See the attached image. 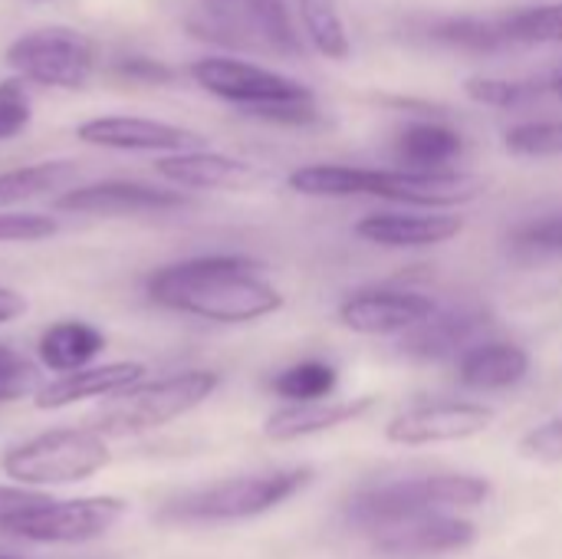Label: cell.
Listing matches in <instances>:
<instances>
[{
  "label": "cell",
  "instance_id": "9c48e42d",
  "mask_svg": "<svg viewBox=\"0 0 562 559\" xmlns=\"http://www.w3.org/2000/svg\"><path fill=\"white\" fill-rule=\"evenodd\" d=\"M125 511L128 504L119 497H46L36 511H30L10 527V537H23L33 544H86L109 534L125 517Z\"/></svg>",
  "mask_w": 562,
  "mask_h": 559
},
{
  "label": "cell",
  "instance_id": "4fadbf2b",
  "mask_svg": "<svg viewBox=\"0 0 562 559\" xmlns=\"http://www.w3.org/2000/svg\"><path fill=\"white\" fill-rule=\"evenodd\" d=\"M188 198L171 188H151L142 181H95L63 191L53 208L66 214H102V217H122V214H165L184 208Z\"/></svg>",
  "mask_w": 562,
  "mask_h": 559
},
{
  "label": "cell",
  "instance_id": "ac0fdd59",
  "mask_svg": "<svg viewBox=\"0 0 562 559\" xmlns=\"http://www.w3.org/2000/svg\"><path fill=\"white\" fill-rule=\"evenodd\" d=\"M464 231L458 214H369L356 234L382 247H435Z\"/></svg>",
  "mask_w": 562,
  "mask_h": 559
},
{
  "label": "cell",
  "instance_id": "4316f807",
  "mask_svg": "<svg viewBox=\"0 0 562 559\" xmlns=\"http://www.w3.org/2000/svg\"><path fill=\"white\" fill-rule=\"evenodd\" d=\"M339 376L329 362H296L290 369H283L270 389L286 399L290 405H303V402H326L336 389Z\"/></svg>",
  "mask_w": 562,
  "mask_h": 559
},
{
  "label": "cell",
  "instance_id": "ba28073f",
  "mask_svg": "<svg viewBox=\"0 0 562 559\" xmlns=\"http://www.w3.org/2000/svg\"><path fill=\"white\" fill-rule=\"evenodd\" d=\"M191 79L204 92L231 105H240L247 115L313 99L310 86L283 72H273L267 66H257L250 59H237V56H201L198 63H191Z\"/></svg>",
  "mask_w": 562,
  "mask_h": 559
},
{
  "label": "cell",
  "instance_id": "7a4b0ae2",
  "mask_svg": "<svg viewBox=\"0 0 562 559\" xmlns=\"http://www.w3.org/2000/svg\"><path fill=\"white\" fill-rule=\"evenodd\" d=\"M290 188L310 198H385L418 208H458L481 194V181L461 171H382L356 165H306L290 175Z\"/></svg>",
  "mask_w": 562,
  "mask_h": 559
},
{
  "label": "cell",
  "instance_id": "d4e9b609",
  "mask_svg": "<svg viewBox=\"0 0 562 559\" xmlns=\"http://www.w3.org/2000/svg\"><path fill=\"white\" fill-rule=\"evenodd\" d=\"M507 49L514 46H547L562 43V3H540L501 13Z\"/></svg>",
  "mask_w": 562,
  "mask_h": 559
},
{
  "label": "cell",
  "instance_id": "83f0119b",
  "mask_svg": "<svg viewBox=\"0 0 562 559\" xmlns=\"http://www.w3.org/2000/svg\"><path fill=\"white\" fill-rule=\"evenodd\" d=\"M40 389H43V372L10 346H0V402L30 399Z\"/></svg>",
  "mask_w": 562,
  "mask_h": 559
},
{
  "label": "cell",
  "instance_id": "e575fe53",
  "mask_svg": "<svg viewBox=\"0 0 562 559\" xmlns=\"http://www.w3.org/2000/svg\"><path fill=\"white\" fill-rule=\"evenodd\" d=\"M247 10L270 30V33H286V16H283V0H244Z\"/></svg>",
  "mask_w": 562,
  "mask_h": 559
},
{
  "label": "cell",
  "instance_id": "7402d4cb",
  "mask_svg": "<svg viewBox=\"0 0 562 559\" xmlns=\"http://www.w3.org/2000/svg\"><path fill=\"white\" fill-rule=\"evenodd\" d=\"M105 349V336L89 323H56L40 336V359L53 372H79Z\"/></svg>",
  "mask_w": 562,
  "mask_h": 559
},
{
  "label": "cell",
  "instance_id": "9a60e30c",
  "mask_svg": "<svg viewBox=\"0 0 562 559\" xmlns=\"http://www.w3.org/2000/svg\"><path fill=\"white\" fill-rule=\"evenodd\" d=\"M155 171L181 188H201V191H244L260 181V171L240 158L217 155V152H178L155 161Z\"/></svg>",
  "mask_w": 562,
  "mask_h": 559
},
{
  "label": "cell",
  "instance_id": "d590c367",
  "mask_svg": "<svg viewBox=\"0 0 562 559\" xmlns=\"http://www.w3.org/2000/svg\"><path fill=\"white\" fill-rule=\"evenodd\" d=\"M119 69H122L125 76H132V79H145V82H168V79H171V69H168V66L151 63V59H138V56L122 59V63H119Z\"/></svg>",
  "mask_w": 562,
  "mask_h": 559
},
{
  "label": "cell",
  "instance_id": "cb8c5ba5",
  "mask_svg": "<svg viewBox=\"0 0 562 559\" xmlns=\"http://www.w3.org/2000/svg\"><path fill=\"white\" fill-rule=\"evenodd\" d=\"M464 92L491 109H524L530 102H540L543 96H553V76H524V79L474 76L464 82Z\"/></svg>",
  "mask_w": 562,
  "mask_h": 559
},
{
  "label": "cell",
  "instance_id": "f35d334b",
  "mask_svg": "<svg viewBox=\"0 0 562 559\" xmlns=\"http://www.w3.org/2000/svg\"><path fill=\"white\" fill-rule=\"evenodd\" d=\"M0 559H10V557H0Z\"/></svg>",
  "mask_w": 562,
  "mask_h": 559
},
{
  "label": "cell",
  "instance_id": "8992f818",
  "mask_svg": "<svg viewBox=\"0 0 562 559\" xmlns=\"http://www.w3.org/2000/svg\"><path fill=\"white\" fill-rule=\"evenodd\" d=\"M217 385H221L217 372H207V369L178 372V376H168V379H158L151 385L125 392L122 402L115 409L102 412L99 425H89V428L102 438L138 435V432L168 425L171 418L188 415L191 409L207 402Z\"/></svg>",
  "mask_w": 562,
  "mask_h": 559
},
{
  "label": "cell",
  "instance_id": "8d00e7d4",
  "mask_svg": "<svg viewBox=\"0 0 562 559\" xmlns=\"http://www.w3.org/2000/svg\"><path fill=\"white\" fill-rule=\"evenodd\" d=\"M23 310H26L23 297H20V293H13V290H7V287H0V323L16 320Z\"/></svg>",
  "mask_w": 562,
  "mask_h": 559
},
{
  "label": "cell",
  "instance_id": "6da1fadb",
  "mask_svg": "<svg viewBox=\"0 0 562 559\" xmlns=\"http://www.w3.org/2000/svg\"><path fill=\"white\" fill-rule=\"evenodd\" d=\"M151 303L211 323H254L283 306L280 290L244 257H194L155 270L145 283Z\"/></svg>",
  "mask_w": 562,
  "mask_h": 559
},
{
  "label": "cell",
  "instance_id": "484cf974",
  "mask_svg": "<svg viewBox=\"0 0 562 559\" xmlns=\"http://www.w3.org/2000/svg\"><path fill=\"white\" fill-rule=\"evenodd\" d=\"M296 3H300V20H303L310 43L326 59H346L349 56V33H346L339 0H296Z\"/></svg>",
  "mask_w": 562,
  "mask_h": 559
},
{
  "label": "cell",
  "instance_id": "5b68a950",
  "mask_svg": "<svg viewBox=\"0 0 562 559\" xmlns=\"http://www.w3.org/2000/svg\"><path fill=\"white\" fill-rule=\"evenodd\" d=\"M105 465V438L92 428H53L3 455V474L30 488L86 481Z\"/></svg>",
  "mask_w": 562,
  "mask_h": 559
},
{
  "label": "cell",
  "instance_id": "f1b7e54d",
  "mask_svg": "<svg viewBox=\"0 0 562 559\" xmlns=\"http://www.w3.org/2000/svg\"><path fill=\"white\" fill-rule=\"evenodd\" d=\"M507 148L524 158H553L562 155V122H527L507 132Z\"/></svg>",
  "mask_w": 562,
  "mask_h": 559
},
{
  "label": "cell",
  "instance_id": "74e56055",
  "mask_svg": "<svg viewBox=\"0 0 562 559\" xmlns=\"http://www.w3.org/2000/svg\"><path fill=\"white\" fill-rule=\"evenodd\" d=\"M553 96L562 102V69L560 72H553Z\"/></svg>",
  "mask_w": 562,
  "mask_h": 559
},
{
  "label": "cell",
  "instance_id": "5bb4252c",
  "mask_svg": "<svg viewBox=\"0 0 562 559\" xmlns=\"http://www.w3.org/2000/svg\"><path fill=\"white\" fill-rule=\"evenodd\" d=\"M438 306L425 293L412 290H362L339 306L346 329L362 336H405Z\"/></svg>",
  "mask_w": 562,
  "mask_h": 559
},
{
  "label": "cell",
  "instance_id": "30bf717a",
  "mask_svg": "<svg viewBox=\"0 0 562 559\" xmlns=\"http://www.w3.org/2000/svg\"><path fill=\"white\" fill-rule=\"evenodd\" d=\"M76 138L95 148H115V152H198L204 148V135L161 122L145 115H99L76 128Z\"/></svg>",
  "mask_w": 562,
  "mask_h": 559
},
{
  "label": "cell",
  "instance_id": "52a82bcc",
  "mask_svg": "<svg viewBox=\"0 0 562 559\" xmlns=\"http://www.w3.org/2000/svg\"><path fill=\"white\" fill-rule=\"evenodd\" d=\"M7 66L46 89H82L95 72V43L72 26H36L20 33L7 53Z\"/></svg>",
  "mask_w": 562,
  "mask_h": 559
},
{
  "label": "cell",
  "instance_id": "44dd1931",
  "mask_svg": "<svg viewBox=\"0 0 562 559\" xmlns=\"http://www.w3.org/2000/svg\"><path fill=\"white\" fill-rule=\"evenodd\" d=\"M464 152V138L441 122H415L395 138V155L405 171H451Z\"/></svg>",
  "mask_w": 562,
  "mask_h": 559
},
{
  "label": "cell",
  "instance_id": "4dcf8cb0",
  "mask_svg": "<svg viewBox=\"0 0 562 559\" xmlns=\"http://www.w3.org/2000/svg\"><path fill=\"white\" fill-rule=\"evenodd\" d=\"M520 451L524 458L540 461V465H562V415L527 432L520 441Z\"/></svg>",
  "mask_w": 562,
  "mask_h": 559
},
{
  "label": "cell",
  "instance_id": "3957f363",
  "mask_svg": "<svg viewBox=\"0 0 562 559\" xmlns=\"http://www.w3.org/2000/svg\"><path fill=\"white\" fill-rule=\"evenodd\" d=\"M491 497V484L474 474H431L415 481L379 484L359 491L349 501V521L366 534H385L392 527L441 517L451 511L477 507Z\"/></svg>",
  "mask_w": 562,
  "mask_h": 559
},
{
  "label": "cell",
  "instance_id": "e0dca14e",
  "mask_svg": "<svg viewBox=\"0 0 562 559\" xmlns=\"http://www.w3.org/2000/svg\"><path fill=\"white\" fill-rule=\"evenodd\" d=\"M145 379L142 362H109V366H89L79 372H66L43 385L36 392V409H66L82 399L99 395H125Z\"/></svg>",
  "mask_w": 562,
  "mask_h": 559
},
{
  "label": "cell",
  "instance_id": "2e32d148",
  "mask_svg": "<svg viewBox=\"0 0 562 559\" xmlns=\"http://www.w3.org/2000/svg\"><path fill=\"white\" fill-rule=\"evenodd\" d=\"M474 540H477V527L471 521L441 514V517H425L392 527L375 537V547L385 557H441V554H461Z\"/></svg>",
  "mask_w": 562,
  "mask_h": 559
},
{
  "label": "cell",
  "instance_id": "836d02e7",
  "mask_svg": "<svg viewBox=\"0 0 562 559\" xmlns=\"http://www.w3.org/2000/svg\"><path fill=\"white\" fill-rule=\"evenodd\" d=\"M517 244L530 247V250H550V254H560L562 250V214L553 217H543V221H533L527 227L517 231Z\"/></svg>",
  "mask_w": 562,
  "mask_h": 559
},
{
  "label": "cell",
  "instance_id": "f546056e",
  "mask_svg": "<svg viewBox=\"0 0 562 559\" xmlns=\"http://www.w3.org/2000/svg\"><path fill=\"white\" fill-rule=\"evenodd\" d=\"M30 125V99L20 79L0 82V142L20 135Z\"/></svg>",
  "mask_w": 562,
  "mask_h": 559
},
{
  "label": "cell",
  "instance_id": "1f68e13d",
  "mask_svg": "<svg viewBox=\"0 0 562 559\" xmlns=\"http://www.w3.org/2000/svg\"><path fill=\"white\" fill-rule=\"evenodd\" d=\"M59 231L56 217L49 214H3L0 211V244L16 241H43Z\"/></svg>",
  "mask_w": 562,
  "mask_h": 559
},
{
  "label": "cell",
  "instance_id": "8fae6325",
  "mask_svg": "<svg viewBox=\"0 0 562 559\" xmlns=\"http://www.w3.org/2000/svg\"><path fill=\"white\" fill-rule=\"evenodd\" d=\"M491 329V313L481 306H451V310H435L428 320H422L415 329H408L398 343V349L408 359L418 362H445V359H461L474 346L487 343Z\"/></svg>",
  "mask_w": 562,
  "mask_h": 559
},
{
  "label": "cell",
  "instance_id": "603a6c76",
  "mask_svg": "<svg viewBox=\"0 0 562 559\" xmlns=\"http://www.w3.org/2000/svg\"><path fill=\"white\" fill-rule=\"evenodd\" d=\"M76 178H79L76 161H63V158L0 171V211L46 198L59 188H72Z\"/></svg>",
  "mask_w": 562,
  "mask_h": 559
},
{
  "label": "cell",
  "instance_id": "d6a6232c",
  "mask_svg": "<svg viewBox=\"0 0 562 559\" xmlns=\"http://www.w3.org/2000/svg\"><path fill=\"white\" fill-rule=\"evenodd\" d=\"M46 501V494L26 491V488H0V534H10V527L36 511Z\"/></svg>",
  "mask_w": 562,
  "mask_h": 559
},
{
  "label": "cell",
  "instance_id": "7c38bea8",
  "mask_svg": "<svg viewBox=\"0 0 562 559\" xmlns=\"http://www.w3.org/2000/svg\"><path fill=\"white\" fill-rule=\"evenodd\" d=\"M494 412L474 402H435L418 405L395 415L385 428L389 441L395 445H445V441H468L484 435L494 425Z\"/></svg>",
  "mask_w": 562,
  "mask_h": 559
},
{
  "label": "cell",
  "instance_id": "277c9868",
  "mask_svg": "<svg viewBox=\"0 0 562 559\" xmlns=\"http://www.w3.org/2000/svg\"><path fill=\"white\" fill-rule=\"evenodd\" d=\"M310 468H290V471H267L250 478H231L217 481L211 488H198L191 494H181L165 507V517L171 521H198V524H217V521H247L257 514H267L300 494L310 484Z\"/></svg>",
  "mask_w": 562,
  "mask_h": 559
},
{
  "label": "cell",
  "instance_id": "ffe728a7",
  "mask_svg": "<svg viewBox=\"0 0 562 559\" xmlns=\"http://www.w3.org/2000/svg\"><path fill=\"white\" fill-rule=\"evenodd\" d=\"M530 372V356L517 343H501L487 339L474 346L468 356L458 359V376L464 385L481 389V392H497L517 385Z\"/></svg>",
  "mask_w": 562,
  "mask_h": 559
},
{
  "label": "cell",
  "instance_id": "d6986e66",
  "mask_svg": "<svg viewBox=\"0 0 562 559\" xmlns=\"http://www.w3.org/2000/svg\"><path fill=\"white\" fill-rule=\"evenodd\" d=\"M375 399H352V402H303V405H286L280 412H273L267 418V438L270 441H296V438H310L339 425H349L356 418H362L366 412H372Z\"/></svg>",
  "mask_w": 562,
  "mask_h": 559
}]
</instances>
